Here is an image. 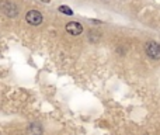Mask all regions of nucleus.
Instances as JSON below:
<instances>
[{
  "instance_id": "obj_1",
  "label": "nucleus",
  "mask_w": 160,
  "mask_h": 135,
  "mask_svg": "<svg viewBox=\"0 0 160 135\" xmlns=\"http://www.w3.org/2000/svg\"><path fill=\"white\" fill-rule=\"evenodd\" d=\"M25 20H27V23H28V24H31V25H38V24H41V23H42V16H41V13H39V11L31 10V11H28V13H27Z\"/></svg>"
},
{
  "instance_id": "obj_2",
  "label": "nucleus",
  "mask_w": 160,
  "mask_h": 135,
  "mask_svg": "<svg viewBox=\"0 0 160 135\" xmlns=\"http://www.w3.org/2000/svg\"><path fill=\"white\" fill-rule=\"evenodd\" d=\"M146 52L150 58L160 59V44H158V42H149L146 45Z\"/></svg>"
},
{
  "instance_id": "obj_3",
  "label": "nucleus",
  "mask_w": 160,
  "mask_h": 135,
  "mask_svg": "<svg viewBox=\"0 0 160 135\" xmlns=\"http://www.w3.org/2000/svg\"><path fill=\"white\" fill-rule=\"evenodd\" d=\"M66 31L69 34H72V35H80L83 31V27L80 23H76V21H72L69 23V24L66 25Z\"/></svg>"
},
{
  "instance_id": "obj_4",
  "label": "nucleus",
  "mask_w": 160,
  "mask_h": 135,
  "mask_svg": "<svg viewBox=\"0 0 160 135\" xmlns=\"http://www.w3.org/2000/svg\"><path fill=\"white\" fill-rule=\"evenodd\" d=\"M3 11H4L8 17H14L17 14V7L14 4H11V3H6V4L3 6Z\"/></svg>"
},
{
  "instance_id": "obj_5",
  "label": "nucleus",
  "mask_w": 160,
  "mask_h": 135,
  "mask_svg": "<svg viewBox=\"0 0 160 135\" xmlns=\"http://www.w3.org/2000/svg\"><path fill=\"white\" fill-rule=\"evenodd\" d=\"M59 11H62V13H65V14H73V11H72V8L70 7H68V6H61L59 7Z\"/></svg>"
}]
</instances>
